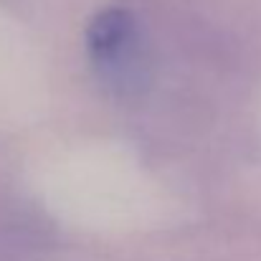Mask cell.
<instances>
[{"instance_id": "cell-1", "label": "cell", "mask_w": 261, "mask_h": 261, "mask_svg": "<svg viewBox=\"0 0 261 261\" xmlns=\"http://www.w3.org/2000/svg\"><path fill=\"white\" fill-rule=\"evenodd\" d=\"M87 51L104 87L117 96H140L150 87V54L142 28L127 8H107L91 18Z\"/></svg>"}]
</instances>
